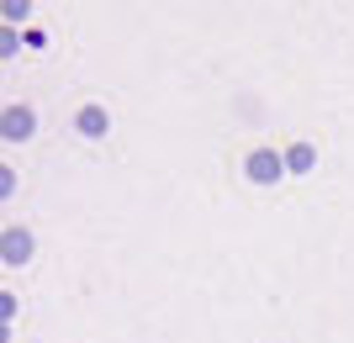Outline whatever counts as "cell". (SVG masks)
I'll list each match as a JSON object with an SVG mask.
<instances>
[]
</instances>
